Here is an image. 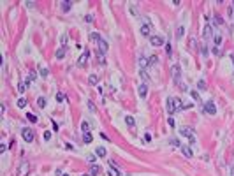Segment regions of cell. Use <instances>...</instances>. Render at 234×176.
Listing matches in <instances>:
<instances>
[{"instance_id": "cell-1", "label": "cell", "mask_w": 234, "mask_h": 176, "mask_svg": "<svg viewBox=\"0 0 234 176\" xmlns=\"http://www.w3.org/2000/svg\"><path fill=\"white\" fill-rule=\"evenodd\" d=\"M180 134L183 136V137H188L190 145H195V143H197L195 132H194V129H190V127H181V129H180Z\"/></svg>"}, {"instance_id": "cell-2", "label": "cell", "mask_w": 234, "mask_h": 176, "mask_svg": "<svg viewBox=\"0 0 234 176\" xmlns=\"http://www.w3.org/2000/svg\"><path fill=\"white\" fill-rule=\"evenodd\" d=\"M150 30H152V23H150L148 18H144V23L141 25V35L148 37V35H150Z\"/></svg>"}, {"instance_id": "cell-3", "label": "cell", "mask_w": 234, "mask_h": 176, "mask_svg": "<svg viewBox=\"0 0 234 176\" xmlns=\"http://www.w3.org/2000/svg\"><path fill=\"white\" fill-rule=\"evenodd\" d=\"M21 136H23V139H25L27 143H32V141H34V130L28 129V127H25V129L21 130Z\"/></svg>"}, {"instance_id": "cell-4", "label": "cell", "mask_w": 234, "mask_h": 176, "mask_svg": "<svg viewBox=\"0 0 234 176\" xmlns=\"http://www.w3.org/2000/svg\"><path fill=\"white\" fill-rule=\"evenodd\" d=\"M204 113L206 114H216V107H215V104L211 101H208V102H204Z\"/></svg>"}, {"instance_id": "cell-5", "label": "cell", "mask_w": 234, "mask_h": 176, "mask_svg": "<svg viewBox=\"0 0 234 176\" xmlns=\"http://www.w3.org/2000/svg\"><path fill=\"white\" fill-rule=\"evenodd\" d=\"M107 48H109V46H107V42H106V41H104V39L101 37V39L97 41V51L104 55V53H107Z\"/></svg>"}, {"instance_id": "cell-6", "label": "cell", "mask_w": 234, "mask_h": 176, "mask_svg": "<svg viewBox=\"0 0 234 176\" xmlns=\"http://www.w3.org/2000/svg\"><path fill=\"white\" fill-rule=\"evenodd\" d=\"M180 74H181V67L176 63V65H173V79L176 85H180Z\"/></svg>"}, {"instance_id": "cell-7", "label": "cell", "mask_w": 234, "mask_h": 176, "mask_svg": "<svg viewBox=\"0 0 234 176\" xmlns=\"http://www.w3.org/2000/svg\"><path fill=\"white\" fill-rule=\"evenodd\" d=\"M150 42H152V46H155V48H157V46H164V44H165V41H164L160 35H152V37H150Z\"/></svg>"}, {"instance_id": "cell-8", "label": "cell", "mask_w": 234, "mask_h": 176, "mask_svg": "<svg viewBox=\"0 0 234 176\" xmlns=\"http://www.w3.org/2000/svg\"><path fill=\"white\" fill-rule=\"evenodd\" d=\"M88 58H90V51H88V50H85V51L81 53V56H79V60H78V65L83 67L85 63L88 62Z\"/></svg>"}, {"instance_id": "cell-9", "label": "cell", "mask_w": 234, "mask_h": 176, "mask_svg": "<svg viewBox=\"0 0 234 176\" xmlns=\"http://www.w3.org/2000/svg\"><path fill=\"white\" fill-rule=\"evenodd\" d=\"M28 173H30V166L27 162H23L20 166V169H18V176H27Z\"/></svg>"}, {"instance_id": "cell-10", "label": "cell", "mask_w": 234, "mask_h": 176, "mask_svg": "<svg viewBox=\"0 0 234 176\" xmlns=\"http://www.w3.org/2000/svg\"><path fill=\"white\" fill-rule=\"evenodd\" d=\"M139 95H141V99H146V95H148V85L146 83H141L139 85Z\"/></svg>"}, {"instance_id": "cell-11", "label": "cell", "mask_w": 234, "mask_h": 176, "mask_svg": "<svg viewBox=\"0 0 234 176\" xmlns=\"http://www.w3.org/2000/svg\"><path fill=\"white\" fill-rule=\"evenodd\" d=\"M181 153H183L187 158H192V150H190V146H187V145H181Z\"/></svg>"}, {"instance_id": "cell-12", "label": "cell", "mask_w": 234, "mask_h": 176, "mask_svg": "<svg viewBox=\"0 0 234 176\" xmlns=\"http://www.w3.org/2000/svg\"><path fill=\"white\" fill-rule=\"evenodd\" d=\"M213 37V28H211V25H206L204 27V39H211Z\"/></svg>"}, {"instance_id": "cell-13", "label": "cell", "mask_w": 234, "mask_h": 176, "mask_svg": "<svg viewBox=\"0 0 234 176\" xmlns=\"http://www.w3.org/2000/svg\"><path fill=\"white\" fill-rule=\"evenodd\" d=\"M102 173V167L101 166H97V164H93L92 167H90V174L92 176H99Z\"/></svg>"}, {"instance_id": "cell-14", "label": "cell", "mask_w": 234, "mask_h": 176, "mask_svg": "<svg viewBox=\"0 0 234 176\" xmlns=\"http://www.w3.org/2000/svg\"><path fill=\"white\" fill-rule=\"evenodd\" d=\"M173 102H174V111H181V109H183V106H185V104L181 102V101H180L178 97H174V99H173Z\"/></svg>"}, {"instance_id": "cell-15", "label": "cell", "mask_w": 234, "mask_h": 176, "mask_svg": "<svg viewBox=\"0 0 234 176\" xmlns=\"http://www.w3.org/2000/svg\"><path fill=\"white\" fill-rule=\"evenodd\" d=\"M165 107H167V113H169V114H174V113H176V111H174V102H173V99H169V101H167Z\"/></svg>"}, {"instance_id": "cell-16", "label": "cell", "mask_w": 234, "mask_h": 176, "mask_svg": "<svg viewBox=\"0 0 234 176\" xmlns=\"http://www.w3.org/2000/svg\"><path fill=\"white\" fill-rule=\"evenodd\" d=\"M139 76H141L143 83H148V81H150V76H148V72H146V69H143V71H139Z\"/></svg>"}, {"instance_id": "cell-17", "label": "cell", "mask_w": 234, "mask_h": 176, "mask_svg": "<svg viewBox=\"0 0 234 176\" xmlns=\"http://www.w3.org/2000/svg\"><path fill=\"white\" fill-rule=\"evenodd\" d=\"M222 41H224V39H222V35H220V34H215V35H213V42H215V46H216V48L222 44Z\"/></svg>"}, {"instance_id": "cell-18", "label": "cell", "mask_w": 234, "mask_h": 176, "mask_svg": "<svg viewBox=\"0 0 234 176\" xmlns=\"http://www.w3.org/2000/svg\"><path fill=\"white\" fill-rule=\"evenodd\" d=\"M81 130H83V134H85V132H90V122L83 120L81 122Z\"/></svg>"}, {"instance_id": "cell-19", "label": "cell", "mask_w": 234, "mask_h": 176, "mask_svg": "<svg viewBox=\"0 0 234 176\" xmlns=\"http://www.w3.org/2000/svg\"><path fill=\"white\" fill-rule=\"evenodd\" d=\"M106 153H107V152H106V148H104V146H99V148L95 150V155H97V157H106Z\"/></svg>"}, {"instance_id": "cell-20", "label": "cell", "mask_w": 234, "mask_h": 176, "mask_svg": "<svg viewBox=\"0 0 234 176\" xmlns=\"http://www.w3.org/2000/svg\"><path fill=\"white\" fill-rule=\"evenodd\" d=\"M83 141H85L86 145H90V143H92V141H93L92 134H90V132H85V134H83Z\"/></svg>"}, {"instance_id": "cell-21", "label": "cell", "mask_w": 234, "mask_h": 176, "mask_svg": "<svg viewBox=\"0 0 234 176\" xmlns=\"http://www.w3.org/2000/svg\"><path fill=\"white\" fill-rule=\"evenodd\" d=\"M71 2H62L60 4V7H62V11H63V12H69V9H71Z\"/></svg>"}, {"instance_id": "cell-22", "label": "cell", "mask_w": 234, "mask_h": 176, "mask_svg": "<svg viewBox=\"0 0 234 176\" xmlns=\"http://www.w3.org/2000/svg\"><path fill=\"white\" fill-rule=\"evenodd\" d=\"M183 34H185V28L180 25V27L176 28V39H181V37H183Z\"/></svg>"}, {"instance_id": "cell-23", "label": "cell", "mask_w": 234, "mask_h": 176, "mask_svg": "<svg viewBox=\"0 0 234 176\" xmlns=\"http://www.w3.org/2000/svg\"><path fill=\"white\" fill-rule=\"evenodd\" d=\"M34 79H35V71H30V72H28V78H27V81H25V85H30Z\"/></svg>"}, {"instance_id": "cell-24", "label": "cell", "mask_w": 234, "mask_h": 176, "mask_svg": "<svg viewBox=\"0 0 234 176\" xmlns=\"http://www.w3.org/2000/svg\"><path fill=\"white\" fill-rule=\"evenodd\" d=\"M88 83H90V85H93V86H95V85L99 83V78H97V76H95V74H92V76H90V78H88Z\"/></svg>"}, {"instance_id": "cell-25", "label": "cell", "mask_w": 234, "mask_h": 176, "mask_svg": "<svg viewBox=\"0 0 234 176\" xmlns=\"http://www.w3.org/2000/svg\"><path fill=\"white\" fill-rule=\"evenodd\" d=\"M107 174L109 176H120V173H118L116 167H109V169H107Z\"/></svg>"}, {"instance_id": "cell-26", "label": "cell", "mask_w": 234, "mask_h": 176, "mask_svg": "<svg viewBox=\"0 0 234 176\" xmlns=\"http://www.w3.org/2000/svg\"><path fill=\"white\" fill-rule=\"evenodd\" d=\"M16 106H18V107H25V106H27V99H25V97H20L18 102H16Z\"/></svg>"}, {"instance_id": "cell-27", "label": "cell", "mask_w": 234, "mask_h": 176, "mask_svg": "<svg viewBox=\"0 0 234 176\" xmlns=\"http://www.w3.org/2000/svg\"><path fill=\"white\" fill-rule=\"evenodd\" d=\"M125 123H127L129 127H130V129H132L136 122H134V118H132V116H125Z\"/></svg>"}, {"instance_id": "cell-28", "label": "cell", "mask_w": 234, "mask_h": 176, "mask_svg": "<svg viewBox=\"0 0 234 176\" xmlns=\"http://www.w3.org/2000/svg\"><path fill=\"white\" fill-rule=\"evenodd\" d=\"M65 56V48H60V50H56V58L60 60V58H63Z\"/></svg>"}, {"instance_id": "cell-29", "label": "cell", "mask_w": 234, "mask_h": 176, "mask_svg": "<svg viewBox=\"0 0 234 176\" xmlns=\"http://www.w3.org/2000/svg\"><path fill=\"white\" fill-rule=\"evenodd\" d=\"M159 63V58L157 56H152L150 60H148V67H153V65H157Z\"/></svg>"}, {"instance_id": "cell-30", "label": "cell", "mask_w": 234, "mask_h": 176, "mask_svg": "<svg viewBox=\"0 0 234 176\" xmlns=\"http://www.w3.org/2000/svg\"><path fill=\"white\" fill-rule=\"evenodd\" d=\"M86 106H88V109H90L92 113H95V111H97V107H95V104H93L92 101H88V102H86Z\"/></svg>"}, {"instance_id": "cell-31", "label": "cell", "mask_w": 234, "mask_h": 176, "mask_svg": "<svg viewBox=\"0 0 234 176\" xmlns=\"http://www.w3.org/2000/svg\"><path fill=\"white\" fill-rule=\"evenodd\" d=\"M165 53H167V55H169V56H171V55H173V46H171V44H169V42H165Z\"/></svg>"}, {"instance_id": "cell-32", "label": "cell", "mask_w": 234, "mask_h": 176, "mask_svg": "<svg viewBox=\"0 0 234 176\" xmlns=\"http://www.w3.org/2000/svg\"><path fill=\"white\" fill-rule=\"evenodd\" d=\"M27 118L30 120L32 123H35V122H37V116H35V114H32V113H27Z\"/></svg>"}, {"instance_id": "cell-33", "label": "cell", "mask_w": 234, "mask_h": 176, "mask_svg": "<svg viewBox=\"0 0 234 176\" xmlns=\"http://www.w3.org/2000/svg\"><path fill=\"white\" fill-rule=\"evenodd\" d=\"M37 104H39V107H44V106H46V99H44V97H39V99H37Z\"/></svg>"}, {"instance_id": "cell-34", "label": "cell", "mask_w": 234, "mask_h": 176, "mask_svg": "<svg viewBox=\"0 0 234 176\" xmlns=\"http://www.w3.org/2000/svg\"><path fill=\"white\" fill-rule=\"evenodd\" d=\"M60 44H62V48H65V46H67V35H62V37H60Z\"/></svg>"}, {"instance_id": "cell-35", "label": "cell", "mask_w": 234, "mask_h": 176, "mask_svg": "<svg viewBox=\"0 0 234 176\" xmlns=\"http://www.w3.org/2000/svg\"><path fill=\"white\" fill-rule=\"evenodd\" d=\"M190 95H192V99H194V101L201 102V97H199V93H197V92H190Z\"/></svg>"}, {"instance_id": "cell-36", "label": "cell", "mask_w": 234, "mask_h": 176, "mask_svg": "<svg viewBox=\"0 0 234 176\" xmlns=\"http://www.w3.org/2000/svg\"><path fill=\"white\" fill-rule=\"evenodd\" d=\"M97 58H99V62H101L102 65L106 63V58H104V55H102V53H99V51H97Z\"/></svg>"}, {"instance_id": "cell-37", "label": "cell", "mask_w": 234, "mask_h": 176, "mask_svg": "<svg viewBox=\"0 0 234 176\" xmlns=\"http://www.w3.org/2000/svg\"><path fill=\"white\" fill-rule=\"evenodd\" d=\"M150 141H152V134L146 132V134H144V143H150Z\"/></svg>"}, {"instance_id": "cell-38", "label": "cell", "mask_w": 234, "mask_h": 176, "mask_svg": "<svg viewBox=\"0 0 234 176\" xmlns=\"http://www.w3.org/2000/svg\"><path fill=\"white\" fill-rule=\"evenodd\" d=\"M25 86H27L25 83H20V85H18V92H20V93H23V92H25Z\"/></svg>"}, {"instance_id": "cell-39", "label": "cell", "mask_w": 234, "mask_h": 176, "mask_svg": "<svg viewBox=\"0 0 234 176\" xmlns=\"http://www.w3.org/2000/svg\"><path fill=\"white\" fill-rule=\"evenodd\" d=\"M90 39H92V41H99V39H101V35H99V34H92V35H90Z\"/></svg>"}, {"instance_id": "cell-40", "label": "cell", "mask_w": 234, "mask_h": 176, "mask_svg": "<svg viewBox=\"0 0 234 176\" xmlns=\"http://www.w3.org/2000/svg\"><path fill=\"white\" fill-rule=\"evenodd\" d=\"M50 139H51V132L46 130V132H44V141H50Z\"/></svg>"}, {"instance_id": "cell-41", "label": "cell", "mask_w": 234, "mask_h": 176, "mask_svg": "<svg viewBox=\"0 0 234 176\" xmlns=\"http://www.w3.org/2000/svg\"><path fill=\"white\" fill-rule=\"evenodd\" d=\"M211 53H213L215 56H220V55H222V53H220V50H218L216 46H215V48H213V51H211Z\"/></svg>"}, {"instance_id": "cell-42", "label": "cell", "mask_w": 234, "mask_h": 176, "mask_svg": "<svg viewBox=\"0 0 234 176\" xmlns=\"http://www.w3.org/2000/svg\"><path fill=\"white\" fill-rule=\"evenodd\" d=\"M39 72H41L42 76H48V69H42V65H39Z\"/></svg>"}, {"instance_id": "cell-43", "label": "cell", "mask_w": 234, "mask_h": 176, "mask_svg": "<svg viewBox=\"0 0 234 176\" xmlns=\"http://www.w3.org/2000/svg\"><path fill=\"white\" fill-rule=\"evenodd\" d=\"M199 88H201V90H206V81H204V79L199 81Z\"/></svg>"}, {"instance_id": "cell-44", "label": "cell", "mask_w": 234, "mask_h": 176, "mask_svg": "<svg viewBox=\"0 0 234 176\" xmlns=\"http://www.w3.org/2000/svg\"><path fill=\"white\" fill-rule=\"evenodd\" d=\"M86 160H88V162L93 166V162H95V155H88V157H86Z\"/></svg>"}, {"instance_id": "cell-45", "label": "cell", "mask_w": 234, "mask_h": 176, "mask_svg": "<svg viewBox=\"0 0 234 176\" xmlns=\"http://www.w3.org/2000/svg\"><path fill=\"white\" fill-rule=\"evenodd\" d=\"M56 101H65V95H63V93H56Z\"/></svg>"}, {"instance_id": "cell-46", "label": "cell", "mask_w": 234, "mask_h": 176, "mask_svg": "<svg viewBox=\"0 0 234 176\" xmlns=\"http://www.w3.org/2000/svg\"><path fill=\"white\" fill-rule=\"evenodd\" d=\"M167 123H169V127H174V125H176V123H174V120H173V118H171V116L167 118Z\"/></svg>"}, {"instance_id": "cell-47", "label": "cell", "mask_w": 234, "mask_h": 176, "mask_svg": "<svg viewBox=\"0 0 234 176\" xmlns=\"http://www.w3.org/2000/svg\"><path fill=\"white\" fill-rule=\"evenodd\" d=\"M201 51H203V55H208V48H206V44L201 46Z\"/></svg>"}, {"instance_id": "cell-48", "label": "cell", "mask_w": 234, "mask_h": 176, "mask_svg": "<svg viewBox=\"0 0 234 176\" xmlns=\"http://www.w3.org/2000/svg\"><path fill=\"white\" fill-rule=\"evenodd\" d=\"M5 150H7V145H4V143H2V145H0V153H4Z\"/></svg>"}, {"instance_id": "cell-49", "label": "cell", "mask_w": 234, "mask_h": 176, "mask_svg": "<svg viewBox=\"0 0 234 176\" xmlns=\"http://www.w3.org/2000/svg\"><path fill=\"white\" fill-rule=\"evenodd\" d=\"M171 145H173V146H178V145H180V141H178V139H171Z\"/></svg>"}, {"instance_id": "cell-50", "label": "cell", "mask_w": 234, "mask_h": 176, "mask_svg": "<svg viewBox=\"0 0 234 176\" xmlns=\"http://www.w3.org/2000/svg\"><path fill=\"white\" fill-rule=\"evenodd\" d=\"M51 123H53V130H58V129H60V127H58V123H56V122H51Z\"/></svg>"}, {"instance_id": "cell-51", "label": "cell", "mask_w": 234, "mask_h": 176, "mask_svg": "<svg viewBox=\"0 0 234 176\" xmlns=\"http://www.w3.org/2000/svg\"><path fill=\"white\" fill-rule=\"evenodd\" d=\"M85 20L88 21V23H92V21H93V18H92V16H90V14H88V16H86V18H85Z\"/></svg>"}, {"instance_id": "cell-52", "label": "cell", "mask_w": 234, "mask_h": 176, "mask_svg": "<svg viewBox=\"0 0 234 176\" xmlns=\"http://www.w3.org/2000/svg\"><path fill=\"white\" fill-rule=\"evenodd\" d=\"M65 148H67V150H74V146H72L71 143H67V145H65Z\"/></svg>"}, {"instance_id": "cell-53", "label": "cell", "mask_w": 234, "mask_h": 176, "mask_svg": "<svg viewBox=\"0 0 234 176\" xmlns=\"http://www.w3.org/2000/svg\"><path fill=\"white\" fill-rule=\"evenodd\" d=\"M231 60H232V65H234V53L231 55Z\"/></svg>"}, {"instance_id": "cell-54", "label": "cell", "mask_w": 234, "mask_h": 176, "mask_svg": "<svg viewBox=\"0 0 234 176\" xmlns=\"http://www.w3.org/2000/svg\"><path fill=\"white\" fill-rule=\"evenodd\" d=\"M231 174H232V176H234V166H232V169H231Z\"/></svg>"}, {"instance_id": "cell-55", "label": "cell", "mask_w": 234, "mask_h": 176, "mask_svg": "<svg viewBox=\"0 0 234 176\" xmlns=\"http://www.w3.org/2000/svg\"><path fill=\"white\" fill-rule=\"evenodd\" d=\"M62 176H69V174H67V173H63V174H62Z\"/></svg>"}, {"instance_id": "cell-56", "label": "cell", "mask_w": 234, "mask_h": 176, "mask_svg": "<svg viewBox=\"0 0 234 176\" xmlns=\"http://www.w3.org/2000/svg\"><path fill=\"white\" fill-rule=\"evenodd\" d=\"M83 176H88V174H83Z\"/></svg>"}]
</instances>
